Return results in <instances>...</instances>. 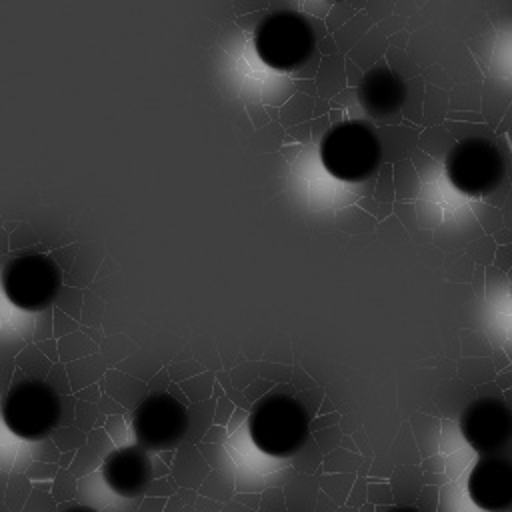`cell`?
Returning a JSON list of instances; mask_svg holds the SVG:
<instances>
[{"instance_id":"cell-1","label":"cell","mask_w":512,"mask_h":512,"mask_svg":"<svg viewBox=\"0 0 512 512\" xmlns=\"http://www.w3.org/2000/svg\"><path fill=\"white\" fill-rule=\"evenodd\" d=\"M310 418L306 408L288 394L262 396L250 410L248 434L252 444L266 456L288 458L308 440Z\"/></svg>"},{"instance_id":"cell-2","label":"cell","mask_w":512,"mask_h":512,"mask_svg":"<svg viewBox=\"0 0 512 512\" xmlns=\"http://www.w3.org/2000/svg\"><path fill=\"white\" fill-rule=\"evenodd\" d=\"M318 156L332 178L364 182L382 162V142L366 120H342L322 136Z\"/></svg>"},{"instance_id":"cell-3","label":"cell","mask_w":512,"mask_h":512,"mask_svg":"<svg viewBox=\"0 0 512 512\" xmlns=\"http://www.w3.org/2000/svg\"><path fill=\"white\" fill-rule=\"evenodd\" d=\"M254 50L268 68L294 72L316 52L314 26L296 10L270 12L254 30Z\"/></svg>"},{"instance_id":"cell-4","label":"cell","mask_w":512,"mask_h":512,"mask_svg":"<svg viewBox=\"0 0 512 512\" xmlns=\"http://www.w3.org/2000/svg\"><path fill=\"white\" fill-rule=\"evenodd\" d=\"M444 172L448 182L464 196L482 198L502 184L506 162L500 148L482 136L456 142L446 154Z\"/></svg>"},{"instance_id":"cell-5","label":"cell","mask_w":512,"mask_h":512,"mask_svg":"<svg viewBox=\"0 0 512 512\" xmlns=\"http://www.w3.org/2000/svg\"><path fill=\"white\" fill-rule=\"evenodd\" d=\"M6 428L22 440H42L60 422V396L44 380H22L10 388L0 406Z\"/></svg>"},{"instance_id":"cell-6","label":"cell","mask_w":512,"mask_h":512,"mask_svg":"<svg viewBox=\"0 0 512 512\" xmlns=\"http://www.w3.org/2000/svg\"><path fill=\"white\" fill-rule=\"evenodd\" d=\"M0 282L6 298L16 308L40 312L56 300L62 288V272L46 254H22L4 266Z\"/></svg>"},{"instance_id":"cell-7","label":"cell","mask_w":512,"mask_h":512,"mask_svg":"<svg viewBox=\"0 0 512 512\" xmlns=\"http://www.w3.org/2000/svg\"><path fill=\"white\" fill-rule=\"evenodd\" d=\"M190 418L182 402L166 392L150 394L140 402L132 416V430L138 446L148 452H160L176 446L186 430Z\"/></svg>"},{"instance_id":"cell-8","label":"cell","mask_w":512,"mask_h":512,"mask_svg":"<svg viewBox=\"0 0 512 512\" xmlns=\"http://www.w3.org/2000/svg\"><path fill=\"white\" fill-rule=\"evenodd\" d=\"M460 434L478 454H494L512 434V412L498 398H478L460 414Z\"/></svg>"},{"instance_id":"cell-9","label":"cell","mask_w":512,"mask_h":512,"mask_svg":"<svg viewBox=\"0 0 512 512\" xmlns=\"http://www.w3.org/2000/svg\"><path fill=\"white\" fill-rule=\"evenodd\" d=\"M470 500L486 512H502L512 506V464L494 454H480L468 476Z\"/></svg>"},{"instance_id":"cell-10","label":"cell","mask_w":512,"mask_h":512,"mask_svg":"<svg viewBox=\"0 0 512 512\" xmlns=\"http://www.w3.org/2000/svg\"><path fill=\"white\" fill-rule=\"evenodd\" d=\"M106 486L122 498H136L152 482V462L142 446H122L112 450L102 464Z\"/></svg>"},{"instance_id":"cell-11","label":"cell","mask_w":512,"mask_h":512,"mask_svg":"<svg viewBox=\"0 0 512 512\" xmlns=\"http://www.w3.org/2000/svg\"><path fill=\"white\" fill-rule=\"evenodd\" d=\"M406 96V82L388 66L370 68L358 84V102L372 118L394 116L404 106Z\"/></svg>"},{"instance_id":"cell-12","label":"cell","mask_w":512,"mask_h":512,"mask_svg":"<svg viewBox=\"0 0 512 512\" xmlns=\"http://www.w3.org/2000/svg\"><path fill=\"white\" fill-rule=\"evenodd\" d=\"M324 2H342V0H324Z\"/></svg>"}]
</instances>
